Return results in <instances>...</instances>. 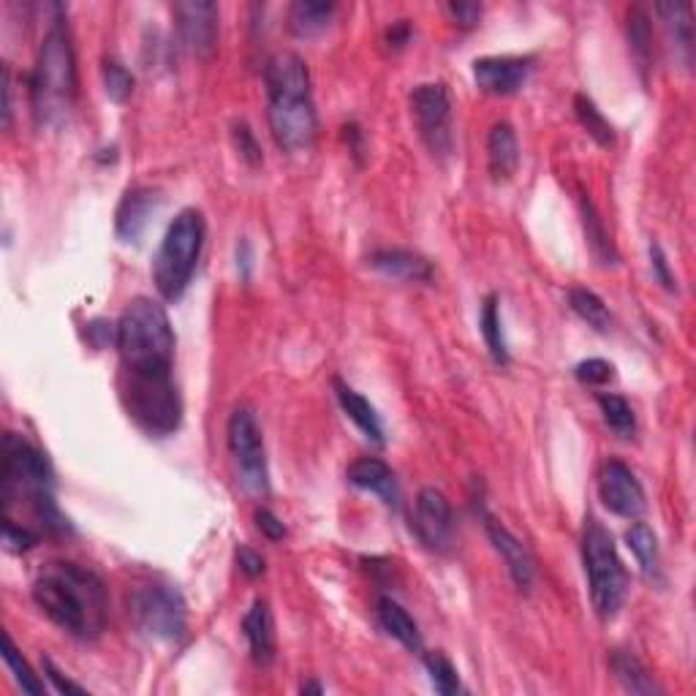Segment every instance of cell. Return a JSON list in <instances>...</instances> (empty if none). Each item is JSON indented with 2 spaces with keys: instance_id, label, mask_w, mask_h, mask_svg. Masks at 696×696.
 Wrapping results in <instances>:
<instances>
[{
  "instance_id": "2",
  "label": "cell",
  "mask_w": 696,
  "mask_h": 696,
  "mask_svg": "<svg viewBox=\"0 0 696 696\" xmlns=\"http://www.w3.org/2000/svg\"><path fill=\"white\" fill-rule=\"evenodd\" d=\"M267 85V120L275 145L286 153H305L314 147L319 115L310 95L308 63L294 52H275L264 63Z\"/></svg>"
},
{
  "instance_id": "35",
  "label": "cell",
  "mask_w": 696,
  "mask_h": 696,
  "mask_svg": "<svg viewBox=\"0 0 696 696\" xmlns=\"http://www.w3.org/2000/svg\"><path fill=\"white\" fill-rule=\"evenodd\" d=\"M3 658L6 667L14 675V683L22 688L25 694H44V683L39 680V675H33V669L28 667L25 658L20 656V651L14 647V639L9 634H3Z\"/></svg>"
},
{
  "instance_id": "33",
  "label": "cell",
  "mask_w": 696,
  "mask_h": 696,
  "mask_svg": "<svg viewBox=\"0 0 696 696\" xmlns=\"http://www.w3.org/2000/svg\"><path fill=\"white\" fill-rule=\"evenodd\" d=\"M574 112H577V120L582 123V129L593 136L602 147H610L615 142V131H612L610 120L602 115V110L596 106V101L587 99L585 93H580L574 99Z\"/></svg>"
},
{
  "instance_id": "28",
  "label": "cell",
  "mask_w": 696,
  "mask_h": 696,
  "mask_svg": "<svg viewBox=\"0 0 696 696\" xmlns=\"http://www.w3.org/2000/svg\"><path fill=\"white\" fill-rule=\"evenodd\" d=\"M626 33H628V50H632L634 60H637V69L647 71L651 69V58H653V25H651V14H647L645 6H632V9H628Z\"/></svg>"
},
{
  "instance_id": "15",
  "label": "cell",
  "mask_w": 696,
  "mask_h": 696,
  "mask_svg": "<svg viewBox=\"0 0 696 696\" xmlns=\"http://www.w3.org/2000/svg\"><path fill=\"white\" fill-rule=\"evenodd\" d=\"M161 204H164V196L158 188L134 185V188L125 191L115 213V234L120 243H140Z\"/></svg>"
},
{
  "instance_id": "36",
  "label": "cell",
  "mask_w": 696,
  "mask_h": 696,
  "mask_svg": "<svg viewBox=\"0 0 696 696\" xmlns=\"http://www.w3.org/2000/svg\"><path fill=\"white\" fill-rule=\"evenodd\" d=\"M101 80H104L106 95H110L115 104H123V101H129V95L134 93V76H131V71L115 58H106L104 63H101Z\"/></svg>"
},
{
  "instance_id": "24",
  "label": "cell",
  "mask_w": 696,
  "mask_h": 696,
  "mask_svg": "<svg viewBox=\"0 0 696 696\" xmlns=\"http://www.w3.org/2000/svg\"><path fill=\"white\" fill-rule=\"evenodd\" d=\"M335 395H338V403L346 411V417L362 430V436L373 443H383V424L381 417L376 413L373 403L344 381H335Z\"/></svg>"
},
{
  "instance_id": "17",
  "label": "cell",
  "mask_w": 696,
  "mask_h": 696,
  "mask_svg": "<svg viewBox=\"0 0 696 696\" xmlns=\"http://www.w3.org/2000/svg\"><path fill=\"white\" fill-rule=\"evenodd\" d=\"M482 520L495 552L503 557V563H506L509 577L514 580V585H518L520 591H531L533 577H536V563H533L531 552H528L525 544H522L503 522H498L493 514L482 512Z\"/></svg>"
},
{
  "instance_id": "47",
  "label": "cell",
  "mask_w": 696,
  "mask_h": 696,
  "mask_svg": "<svg viewBox=\"0 0 696 696\" xmlns=\"http://www.w3.org/2000/svg\"><path fill=\"white\" fill-rule=\"evenodd\" d=\"M303 694H324V686H319V683H305L303 688H299Z\"/></svg>"
},
{
  "instance_id": "1",
  "label": "cell",
  "mask_w": 696,
  "mask_h": 696,
  "mask_svg": "<svg viewBox=\"0 0 696 696\" xmlns=\"http://www.w3.org/2000/svg\"><path fill=\"white\" fill-rule=\"evenodd\" d=\"M33 602L58 628L76 639H95L106 628L104 580L93 569L71 561H52L41 566L33 580Z\"/></svg>"
},
{
  "instance_id": "20",
  "label": "cell",
  "mask_w": 696,
  "mask_h": 696,
  "mask_svg": "<svg viewBox=\"0 0 696 696\" xmlns=\"http://www.w3.org/2000/svg\"><path fill=\"white\" fill-rule=\"evenodd\" d=\"M243 634L248 639V651L254 664L259 667H269L275 662V651H278V639H275V621L273 610L264 598H256L250 610L243 617Z\"/></svg>"
},
{
  "instance_id": "14",
  "label": "cell",
  "mask_w": 696,
  "mask_h": 696,
  "mask_svg": "<svg viewBox=\"0 0 696 696\" xmlns=\"http://www.w3.org/2000/svg\"><path fill=\"white\" fill-rule=\"evenodd\" d=\"M172 14L177 20L180 39L185 50L196 58H209L218 41V6L207 0H185L174 3Z\"/></svg>"
},
{
  "instance_id": "40",
  "label": "cell",
  "mask_w": 696,
  "mask_h": 696,
  "mask_svg": "<svg viewBox=\"0 0 696 696\" xmlns=\"http://www.w3.org/2000/svg\"><path fill=\"white\" fill-rule=\"evenodd\" d=\"M651 267H653V278H656L664 289L667 291L677 289V280L669 269L667 254H664V248L658 243H651Z\"/></svg>"
},
{
  "instance_id": "18",
  "label": "cell",
  "mask_w": 696,
  "mask_h": 696,
  "mask_svg": "<svg viewBox=\"0 0 696 696\" xmlns=\"http://www.w3.org/2000/svg\"><path fill=\"white\" fill-rule=\"evenodd\" d=\"M348 482L354 488L365 490V493H373L381 498L383 506L398 509L400 506V484L395 471L383 460L378 458H359L357 463L348 465Z\"/></svg>"
},
{
  "instance_id": "46",
  "label": "cell",
  "mask_w": 696,
  "mask_h": 696,
  "mask_svg": "<svg viewBox=\"0 0 696 696\" xmlns=\"http://www.w3.org/2000/svg\"><path fill=\"white\" fill-rule=\"evenodd\" d=\"M344 131H346L344 136H346V142H348V150H351L354 155H362V145H359V142H362V131H359L354 123L346 125Z\"/></svg>"
},
{
  "instance_id": "41",
  "label": "cell",
  "mask_w": 696,
  "mask_h": 696,
  "mask_svg": "<svg viewBox=\"0 0 696 696\" xmlns=\"http://www.w3.org/2000/svg\"><path fill=\"white\" fill-rule=\"evenodd\" d=\"M254 520H256V528H259L262 536L269 539V542H280V539H286L284 520H280L275 512H269V509H264V506L256 509Z\"/></svg>"
},
{
  "instance_id": "37",
  "label": "cell",
  "mask_w": 696,
  "mask_h": 696,
  "mask_svg": "<svg viewBox=\"0 0 696 696\" xmlns=\"http://www.w3.org/2000/svg\"><path fill=\"white\" fill-rule=\"evenodd\" d=\"M232 142L237 147V155L245 161L248 166H259L262 164V147L256 142V134L250 131V125L245 120H237L232 125Z\"/></svg>"
},
{
  "instance_id": "30",
  "label": "cell",
  "mask_w": 696,
  "mask_h": 696,
  "mask_svg": "<svg viewBox=\"0 0 696 696\" xmlns=\"http://www.w3.org/2000/svg\"><path fill=\"white\" fill-rule=\"evenodd\" d=\"M580 213H582V226H585V237L587 245H591L593 256H596L602 264H615L617 254H615V245H612L607 229H604V221L598 218L596 207L593 202L587 199V194L580 196Z\"/></svg>"
},
{
  "instance_id": "21",
  "label": "cell",
  "mask_w": 696,
  "mask_h": 696,
  "mask_svg": "<svg viewBox=\"0 0 696 696\" xmlns=\"http://www.w3.org/2000/svg\"><path fill=\"white\" fill-rule=\"evenodd\" d=\"M692 3H683V0H669V3H656V14L662 17L664 30H667V39L675 58L680 60L686 69H692L694 60V17H692Z\"/></svg>"
},
{
  "instance_id": "11",
  "label": "cell",
  "mask_w": 696,
  "mask_h": 696,
  "mask_svg": "<svg viewBox=\"0 0 696 696\" xmlns=\"http://www.w3.org/2000/svg\"><path fill=\"white\" fill-rule=\"evenodd\" d=\"M411 115L419 136L433 155L452 153V101L441 82L417 85L411 93Z\"/></svg>"
},
{
  "instance_id": "23",
  "label": "cell",
  "mask_w": 696,
  "mask_h": 696,
  "mask_svg": "<svg viewBox=\"0 0 696 696\" xmlns=\"http://www.w3.org/2000/svg\"><path fill=\"white\" fill-rule=\"evenodd\" d=\"M376 615H378V623H381V628L389 634V637L398 639L400 645L408 647L411 653L422 651V634H419L417 621L408 615V610L403 607V604L395 602L392 596H378Z\"/></svg>"
},
{
  "instance_id": "26",
  "label": "cell",
  "mask_w": 696,
  "mask_h": 696,
  "mask_svg": "<svg viewBox=\"0 0 696 696\" xmlns=\"http://www.w3.org/2000/svg\"><path fill=\"white\" fill-rule=\"evenodd\" d=\"M335 17V3L324 0H297L289 9V30L297 39H310L329 28Z\"/></svg>"
},
{
  "instance_id": "31",
  "label": "cell",
  "mask_w": 696,
  "mask_h": 696,
  "mask_svg": "<svg viewBox=\"0 0 696 696\" xmlns=\"http://www.w3.org/2000/svg\"><path fill=\"white\" fill-rule=\"evenodd\" d=\"M569 305H572L574 314H577L580 319L587 324V327L598 329V332H607L610 329V324H612L610 308L604 305V299L598 297L596 291L582 289V286H574V289L569 291Z\"/></svg>"
},
{
  "instance_id": "38",
  "label": "cell",
  "mask_w": 696,
  "mask_h": 696,
  "mask_svg": "<svg viewBox=\"0 0 696 696\" xmlns=\"http://www.w3.org/2000/svg\"><path fill=\"white\" fill-rule=\"evenodd\" d=\"M39 544V533L33 531L30 525H22V522H14V520H3V547L9 552H17V555H22V552H30Z\"/></svg>"
},
{
  "instance_id": "32",
  "label": "cell",
  "mask_w": 696,
  "mask_h": 696,
  "mask_svg": "<svg viewBox=\"0 0 696 696\" xmlns=\"http://www.w3.org/2000/svg\"><path fill=\"white\" fill-rule=\"evenodd\" d=\"M598 408H602L607 428L617 438H634V433H637V417H634V408L626 398L604 392L598 395Z\"/></svg>"
},
{
  "instance_id": "5",
  "label": "cell",
  "mask_w": 696,
  "mask_h": 696,
  "mask_svg": "<svg viewBox=\"0 0 696 696\" xmlns=\"http://www.w3.org/2000/svg\"><path fill=\"white\" fill-rule=\"evenodd\" d=\"M174 329L164 305L150 297H136L125 305L115 324L120 370H172Z\"/></svg>"
},
{
  "instance_id": "9",
  "label": "cell",
  "mask_w": 696,
  "mask_h": 696,
  "mask_svg": "<svg viewBox=\"0 0 696 696\" xmlns=\"http://www.w3.org/2000/svg\"><path fill=\"white\" fill-rule=\"evenodd\" d=\"M129 615L136 632L153 642H177L188 628L183 593L164 582L134 587L129 596Z\"/></svg>"
},
{
  "instance_id": "22",
  "label": "cell",
  "mask_w": 696,
  "mask_h": 696,
  "mask_svg": "<svg viewBox=\"0 0 696 696\" xmlns=\"http://www.w3.org/2000/svg\"><path fill=\"white\" fill-rule=\"evenodd\" d=\"M488 164L490 174H493L495 183H503V180L512 177L520 166V145H518V134H514L512 123L501 120L490 129L488 134Z\"/></svg>"
},
{
  "instance_id": "16",
  "label": "cell",
  "mask_w": 696,
  "mask_h": 696,
  "mask_svg": "<svg viewBox=\"0 0 696 696\" xmlns=\"http://www.w3.org/2000/svg\"><path fill=\"white\" fill-rule=\"evenodd\" d=\"M531 60L512 55H493L473 60V82L488 95H514L525 85Z\"/></svg>"
},
{
  "instance_id": "19",
  "label": "cell",
  "mask_w": 696,
  "mask_h": 696,
  "mask_svg": "<svg viewBox=\"0 0 696 696\" xmlns=\"http://www.w3.org/2000/svg\"><path fill=\"white\" fill-rule=\"evenodd\" d=\"M368 264L376 273L387 275L392 280H403V284H430L433 280V264L406 248L373 250L368 256Z\"/></svg>"
},
{
  "instance_id": "43",
  "label": "cell",
  "mask_w": 696,
  "mask_h": 696,
  "mask_svg": "<svg viewBox=\"0 0 696 696\" xmlns=\"http://www.w3.org/2000/svg\"><path fill=\"white\" fill-rule=\"evenodd\" d=\"M237 566H239V572L245 574V577L256 580L264 574V557L256 550L239 547L237 550Z\"/></svg>"
},
{
  "instance_id": "42",
  "label": "cell",
  "mask_w": 696,
  "mask_h": 696,
  "mask_svg": "<svg viewBox=\"0 0 696 696\" xmlns=\"http://www.w3.org/2000/svg\"><path fill=\"white\" fill-rule=\"evenodd\" d=\"M41 667H44L47 680L52 683V688H55L58 694H88V688L80 686V683L69 680V677H65L63 672H60L55 664H52V658H47V656L41 658Z\"/></svg>"
},
{
  "instance_id": "44",
  "label": "cell",
  "mask_w": 696,
  "mask_h": 696,
  "mask_svg": "<svg viewBox=\"0 0 696 696\" xmlns=\"http://www.w3.org/2000/svg\"><path fill=\"white\" fill-rule=\"evenodd\" d=\"M447 14L452 17L458 25L473 28L479 22V17H482V6L479 3H449Z\"/></svg>"
},
{
  "instance_id": "8",
  "label": "cell",
  "mask_w": 696,
  "mask_h": 696,
  "mask_svg": "<svg viewBox=\"0 0 696 696\" xmlns=\"http://www.w3.org/2000/svg\"><path fill=\"white\" fill-rule=\"evenodd\" d=\"M582 563H585L587 591L596 615L612 621L623 610L628 593V577L617 555L615 539L596 518L585 520L582 531Z\"/></svg>"
},
{
  "instance_id": "7",
  "label": "cell",
  "mask_w": 696,
  "mask_h": 696,
  "mask_svg": "<svg viewBox=\"0 0 696 696\" xmlns=\"http://www.w3.org/2000/svg\"><path fill=\"white\" fill-rule=\"evenodd\" d=\"M204 232H207L204 215L199 209L185 207L174 215L170 229L161 239L153 262V280L166 303H174L188 289L204 248Z\"/></svg>"
},
{
  "instance_id": "6",
  "label": "cell",
  "mask_w": 696,
  "mask_h": 696,
  "mask_svg": "<svg viewBox=\"0 0 696 696\" xmlns=\"http://www.w3.org/2000/svg\"><path fill=\"white\" fill-rule=\"evenodd\" d=\"M120 403L150 438L174 436L183 422V400L172 370H120Z\"/></svg>"
},
{
  "instance_id": "10",
  "label": "cell",
  "mask_w": 696,
  "mask_h": 696,
  "mask_svg": "<svg viewBox=\"0 0 696 696\" xmlns=\"http://www.w3.org/2000/svg\"><path fill=\"white\" fill-rule=\"evenodd\" d=\"M226 443H229L237 482L243 484L245 493H250L254 498L267 495V452H264V438L259 422H256V413L248 406H239L232 411L229 424H226Z\"/></svg>"
},
{
  "instance_id": "25",
  "label": "cell",
  "mask_w": 696,
  "mask_h": 696,
  "mask_svg": "<svg viewBox=\"0 0 696 696\" xmlns=\"http://www.w3.org/2000/svg\"><path fill=\"white\" fill-rule=\"evenodd\" d=\"M610 669H612V675L617 677V683L626 688V692L645 694V696L647 694H664V688L658 686L656 677L647 672L645 664H642L632 651H612L610 653Z\"/></svg>"
},
{
  "instance_id": "4",
  "label": "cell",
  "mask_w": 696,
  "mask_h": 696,
  "mask_svg": "<svg viewBox=\"0 0 696 696\" xmlns=\"http://www.w3.org/2000/svg\"><path fill=\"white\" fill-rule=\"evenodd\" d=\"M76 55L63 20H55L44 33L30 74V106L39 125L60 129L69 123L76 104Z\"/></svg>"
},
{
  "instance_id": "3",
  "label": "cell",
  "mask_w": 696,
  "mask_h": 696,
  "mask_svg": "<svg viewBox=\"0 0 696 696\" xmlns=\"http://www.w3.org/2000/svg\"><path fill=\"white\" fill-rule=\"evenodd\" d=\"M0 501L3 514L25 503L28 512L47 531H63V514L52 495V471L44 454L25 436L6 433L0 447Z\"/></svg>"
},
{
  "instance_id": "29",
  "label": "cell",
  "mask_w": 696,
  "mask_h": 696,
  "mask_svg": "<svg viewBox=\"0 0 696 696\" xmlns=\"http://www.w3.org/2000/svg\"><path fill=\"white\" fill-rule=\"evenodd\" d=\"M479 329H482V338L488 344L490 357L495 365H509V346L506 335H503V321H501V308H498V297L490 294L482 303V316H479Z\"/></svg>"
},
{
  "instance_id": "27",
  "label": "cell",
  "mask_w": 696,
  "mask_h": 696,
  "mask_svg": "<svg viewBox=\"0 0 696 696\" xmlns=\"http://www.w3.org/2000/svg\"><path fill=\"white\" fill-rule=\"evenodd\" d=\"M626 544L628 550L637 557L642 574L647 580H658V572H662V557H658V539L653 533V528L647 522H634L626 531Z\"/></svg>"
},
{
  "instance_id": "13",
  "label": "cell",
  "mask_w": 696,
  "mask_h": 696,
  "mask_svg": "<svg viewBox=\"0 0 696 696\" xmlns=\"http://www.w3.org/2000/svg\"><path fill=\"white\" fill-rule=\"evenodd\" d=\"M598 498L612 514L626 520H637L645 512V490L637 473L623 460H607L598 473Z\"/></svg>"
},
{
  "instance_id": "34",
  "label": "cell",
  "mask_w": 696,
  "mask_h": 696,
  "mask_svg": "<svg viewBox=\"0 0 696 696\" xmlns=\"http://www.w3.org/2000/svg\"><path fill=\"white\" fill-rule=\"evenodd\" d=\"M424 669H428L430 686L436 688V694L454 696L463 692L458 669H454V664L443 653H424Z\"/></svg>"
},
{
  "instance_id": "12",
  "label": "cell",
  "mask_w": 696,
  "mask_h": 696,
  "mask_svg": "<svg viewBox=\"0 0 696 696\" xmlns=\"http://www.w3.org/2000/svg\"><path fill=\"white\" fill-rule=\"evenodd\" d=\"M411 528L430 552H449L454 542V518L447 495L436 488H424L413 506Z\"/></svg>"
},
{
  "instance_id": "39",
  "label": "cell",
  "mask_w": 696,
  "mask_h": 696,
  "mask_svg": "<svg viewBox=\"0 0 696 696\" xmlns=\"http://www.w3.org/2000/svg\"><path fill=\"white\" fill-rule=\"evenodd\" d=\"M574 376H577L580 383H585V387H604V383H610L612 378H615V368L607 362V359H582V362L574 368Z\"/></svg>"
},
{
  "instance_id": "45",
  "label": "cell",
  "mask_w": 696,
  "mask_h": 696,
  "mask_svg": "<svg viewBox=\"0 0 696 696\" xmlns=\"http://www.w3.org/2000/svg\"><path fill=\"white\" fill-rule=\"evenodd\" d=\"M408 39H411V25H408L406 20H398L392 28L387 30V41H389V47H395V50L406 47Z\"/></svg>"
}]
</instances>
